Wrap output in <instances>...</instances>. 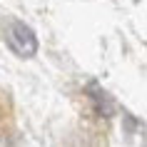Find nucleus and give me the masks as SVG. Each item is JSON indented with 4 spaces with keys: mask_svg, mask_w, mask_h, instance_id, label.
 <instances>
[{
    "mask_svg": "<svg viewBox=\"0 0 147 147\" xmlns=\"http://www.w3.org/2000/svg\"><path fill=\"white\" fill-rule=\"evenodd\" d=\"M5 40H8L10 50L15 55H20V57H32V55L38 53V40L32 35V30L28 25H23V23H13L10 25L8 32H5Z\"/></svg>",
    "mask_w": 147,
    "mask_h": 147,
    "instance_id": "f257e3e1",
    "label": "nucleus"
}]
</instances>
